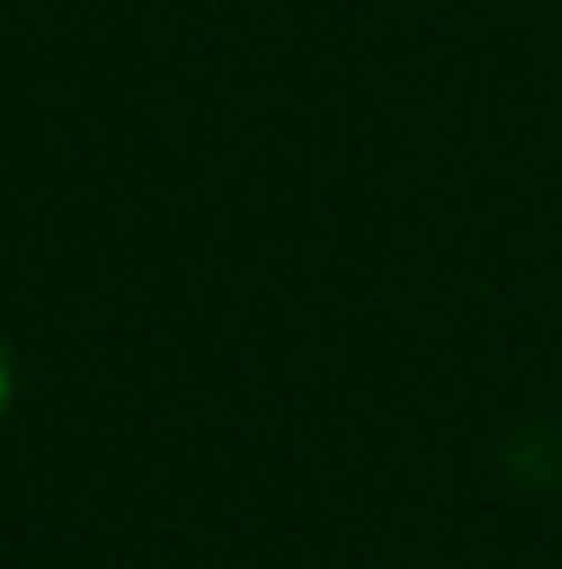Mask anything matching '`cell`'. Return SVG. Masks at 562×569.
Segmentation results:
<instances>
[{"instance_id":"1","label":"cell","mask_w":562,"mask_h":569,"mask_svg":"<svg viewBox=\"0 0 562 569\" xmlns=\"http://www.w3.org/2000/svg\"><path fill=\"white\" fill-rule=\"evenodd\" d=\"M13 398H20V358H13V345H7V331H0V418L13 411Z\"/></svg>"}]
</instances>
